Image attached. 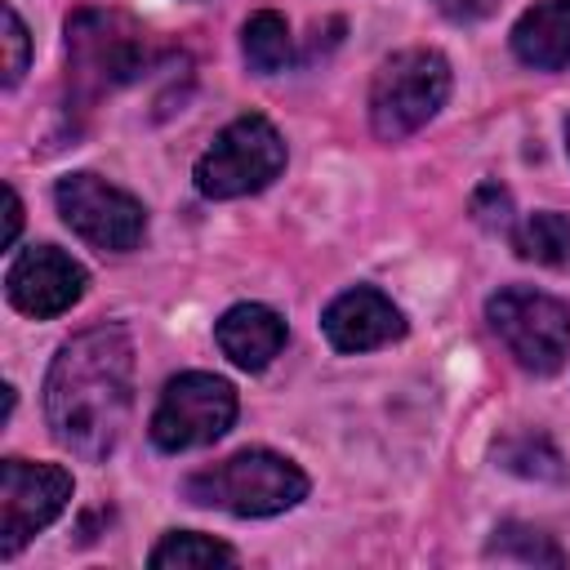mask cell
I'll return each instance as SVG.
<instances>
[{"label": "cell", "mask_w": 570, "mask_h": 570, "mask_svg": "<svg viewBox=\"0 0 570 570\" xmlns=\"http://www.w3.org/2000/svg\"><path fill=\"white\" fill-rule=\"evenodd\" d=\"M134 405V338L102 321L71 334L45 379V419L53 436L80 459H107Z\"/></svg>", "instance_id": "obj_1"}, {"label": "cell", "mask_w": 570, "mask_h": 570, "mask_svg": "<svg viewBox=\"0 0 570 570\" xmlns=\"http://www.w3.org/2000/svg\"><path fill=\"white\" fill-rule=\"evenodd\" d=\"M183 494L200 508H223L232 517H276L307 494V476L285 454L240 450L214 468L191 472Z\"/></svg>", "instance_id": "obj_2"}, {"label": "cell", "mask_w": 570, "mask_h": 570, "mask_svg": "<svg viewBox=\"0 0 570 570\" xmlns=\"http://www.w3.org/2000/svg\"><path fill=\"white\" fill-rule=\"evenodd\" d=\"M147 62L151 40L134 18L111 9H80L67 22V71L80 98H98L138 80Z\"/></svg>", "instance_id": "obj_3"}, {"label": "cell", "mask_w": 570, "mask_h": 570, "mask_svg": "<svg viewBox=\"0 0 570 570\" xmlns=\"http://www.w3.org/2000/svg\"><path fill=\"white\" fill-rule=\"evenodd\" d=\"M450 98V62L436 49L392 53L370 85V125L383 142H401L423 129Z\"/></svg>", "instance_id": "obj_4"}, {"label": "cell", "mask_w": 570, "mask_h": 570, "mask_svg": "<svg viewBox=\"0 0 570 570\" xmlns=\"http://www.w3.org/2000/svg\"><path fill=\"white\" fill-rule=\"evenodd\" d=\"M285 169V138L258 111L236 116L196 160V191L209 200H236L263 191Z\"/></svg>", "instance_id": "obj_5"}, {"label": "cell", "mask_w": 570, "mask_h": 570, "mask_svg": "<svg viewBox=\"0 0 570 570\" xmlns=\"http://www.w3.org/2000/svg\"><path fill=\"white\" fill-rule=\"evenodd\" d=\"M485 321L521 370L557 374L570 361V307L552 294L508 285L485 303Z\"/></svg>", "instance_id": "obj_6"}, {"label": "cell", "mask_w": 570, "mask_h": 570, "mask_svg": "<svg viewBox=\"0 0 570 570\" xmlns=\"http://www.w3.org/2000/svg\"><path fill=\"white\" fill-rule=\"evenodd\" d=\"M236 419V387L218 374L187 370L165 383L156 414H151V441L169 454L196 450L218 441Z\"/></svg>", "instance_id": "obj_7"}, {"label": "cell", "mask_w": 570, "mask_h": 570, "mask_svg": "<svg viewBox=\"0 0 570 570\" xmlns=\"http://www.w3.org/2000/svg\"><path fill=\"white\" fill-rule=\"evenodd\" d=\"M53 200H58V214L62 223L89 240L94 249H111V254H125L142 240L147 232V209L142 200H134L129 191L111 187L107 178L98 174H67L58 187H53Z\"/></svg>", "instance_id": "obj_8"}, {"label": "cell", "mask_w": 570, "mask_h": 570, "mask_svg": "<svg viewBox=\"0 0 570 570\" xmlns=\"http://www.w3.org/2000/svg\"><path fill=\"white\" fill-rule=\"evenodd\" d=\"M71 503V472L58 463H0V557H18V548L45 530Z\"/></svg>", "instance_id": "obj_9"}, {"label": "cell", "mask_w": 570, "mask_h": 570, "mask_svg": "<svg viewBox=\"0 0 570 570\" xmlns=\"http://www.w3.org/2000/svg\"><path fill=\"white\" fill-rule=\"evenodd\" d=\"M89 276L85 267L53 249V245H31L22 249L13 263H9V276H4V294L18 312L36 316V321H49V316H62L67 307L80 303Z\"/></svg>", "instance_id": "obj_10"}, {"label": "cell", "mask_w": 570, "mask_h": 570, "mask_svg": "<svg viewBox=\"0 0 570 570\" xmlns=\"http://www.w3.org/2000/svg\"><path fill=\"white\" fill-rule=\"evenodd\" d=\"M321 330L334 352H370V347L396 343L405 334V316L387 294L356 285V289H343L321 312Z\"/></svg>", "instance_id": "obj_11"}, {"label": "cell", "mask_w": 570, "mask_h": 570, "mask_svg": "<svg viewBox=\"0 0 570 570\" xmlns=\"http://www.w3.org/2000/svg\"><path fill=\"white\" fill-rule=\"evenodd\" d=\"M223 356L240 370H267L272 356L285 347V321L267 303H236L218 316L214 330Z\"/></svg>", "instance_id": "obj_12"}, {"label": "cell", "mask_w": 570, "mask_h": 570, "mask_svg": "<svg viewBox=\"0 0 570 570\" xmlns=\"http://www.w3.org/2000/svg\"><path fill=\"white\" fill-rule=\"evenodd\" d=\"M512 53L539 71L570 67V0L530 4L512 27Z\"/></svg>", "instance_id": "obj_13"}, {"label": "cell", "mask_w": 570, "mask_h": 570, "mask_svg": "<svg viewBox=\"0 0 570 570\" xmlns=\"http://www.w3.org/2000/svg\"><path fill=\"white\" fill-rule=\"evenodd\" d=\"M512 249L530 263H543V267L570 263V218L557 209H539V214L521 218L512 232Z\"/></svg>", "instance_id": "obj_14"}, {"label": "cell", "mask_w": 570, "mask_h": 570, "mask_svg": "<svg viewBox=\"0 0 570 570\" xmlns=\"http://www.w3.org/2000/svg\"><path fill=\"white\" fill-rule=\"evenodd\" d=\"M156 570H209V566H236V552L214 539V534H196V530H174L165 534L151 557H147Z\"/></svg>", "instance_id": "obj_15"}, {"label": "cell", "mask_w": 570, "mask_h": 570, "mask_svg": "<svg viewBox=\"0 0 570 570\" xmlns=\"http://www.w3.org/2000/svg\"><path fill=\"white\" fill-rule=\"evenodd\" d=\"M240 49H245V62L258 76L285 71V62H289V27H285V18L272 13V9H258L240 31Z\"/></svg>", "instance_id": "obj_16"}, {"label": "cell", "mask_w": 570, "mask_h": 570, "mask_svg": "<svg viewBox=\"0 0 570 570\" xmlns=\"http://www.w3.org/2000/svg\"><path fill=\"white\" fill-rule=\"evenodd\" d=\"M490 557H503V561H525V566H566V552L534 525H521V521H508L494 530L490 539Z\"/></svg>", "instance_id": "obj_17"}, {"label": "cell", "mask_w": 570, "mask_h": 570, "mask_svg": "<svg viewBox=\"0 0 570 570\" xmlns=\"http://www.w3.org/2000/svg\"><path fill=\"white\" fill-rule=\"evenodd\" d=\"M494 459L508 468V472H521V476H539V481H557L561 476V454L552 450L548 436H508Z\"/></svg>", "instance_id": "obj_18"}, {"label": "cell", "mask_w": 570, "mask_h": 570, "mask_svg": "<svg viewBox=\"0 0 570 570\" xmlns=\"http://www.w3.org/2000/svg\"><path fill=\"white\" fill-rule=\"evenodd\" d=\"M27 58H31V36H27L22 18H18V9L4 4V85H9V89L22 80Z\"/></svg>", "instance_id": "obj_19"}, {"label": "cell", "mask_w": 570, "mask_h": 570, "mask_svg": "<svg viewBox=\"0 0 570 570\" xmlns=\"http://www.w3.org/2000/svg\"><path fill=\"white\" fill-rule=\"evenodd\" d=\"M472 214H476V223H485V227H508L512 200H508V191H503L499 183H481L476 196H472Z\"/></svg>", "instance_id": "obj_20"}, {"label": "cell", "mask_w": 570, "mask_h": 570, "mask_svg": "<svg viewBox=\"0 0 570 570\" xmlns=\"http://www.w3.org/2000/svg\"><path fill=\"white\" fill-rule=\"evenodd\" d=\"M441 4V13H450V18H485L490 9H494V0H436Z\"/></svg>", "instance_id": "obj_21"}, {"label": "cell", "mask_w": 570, "mask_h": 570, "mask_svg": "<svg viewBox=\"0 0 570 570\" xmlns=\"http://www.w3.org/2000/svg\"><path fill=\"white\" fill-rule=\"evenodd\" d=\"M4 200H9V223H4V245H13V236H18V227H22V200H18V191H13V187L4 191Z\"/></svg>", "instance_id": "obj_22"}, {"label": "cell", "mask_w": 570, "mask_h": 570, "mask_svg": "<svg viewBox=\"0 0 570 570\" xmlns=\"http://www.w3.org/2000/svg\"><path fill=\"white\" fill-rule=\"evenodd\" d=\"M566 142H570V125H566Z\"/></svg>", "instance_id": "obj_23"}]
</instances>
